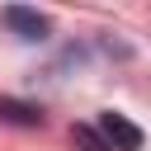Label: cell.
I'll use <instances>...</instances> for the list:
<instances>
[{
  "instance_id": "cell-1",
  "label": "cell",
  "mask_w": 151,
  "mask_h": 151,
  "mask_svg": "<svg viewBox=\"0 0 151 151\" xmlns=\"http://www.w3.org/2000/svg\"><path fill=\"white\" fill-rule=\"evenodd\" d=\"M99 132H104V142H109L113 151H142V127H137L132 118L113 113V109L99 113Z\"/></svg>"
},
{
  "instance_id": "cell-2",
  "label": "cell",
  "mask_w": 151,
  "mask_h": 151,
  "mask_svg": "<svg viewBox=\"0 0 151 151\" xmlns=\"http://www.w3.org/2000/svg\"><path fill=\"white\" fill-rule=\"evenodd\" d=\"M5 24H9L19 38H28V42H42V38L52 33V19L38 14V9H28V5H9V9H5Z\"/></svg>"
},
{
  "instance_id": "cell-3",
  "label": "cell",
  "mask_w": 151,
  "mask_h": 151,
  "mask_svg": "<svg viewBox=\"0 0 151 151\" xmlns=\"http://www.w3.org/2000/svg\"><path fill=\"white\" fill-rule=\"evenodd\" d=\"M42 109L38 104H24V99H9L0 94V123H14V127H42Z\"/></svg>"
},
{
  "instance_id": "cell-4",
  "label": "cell",
  "mask_w": 151,
  "mask_h": 151,
  "mask_svg": "<svg viewBox=\"0 0 151 151\" xmlns=\"http://www.w3.org/2000/svg\"><path fill=\"white\" fill-rule=\"evenodd\" d=\"M71 146H76V151H113V146L104 142V132L90 127V123H76V127H71Z\"/></svg>"
}]
</instances>
